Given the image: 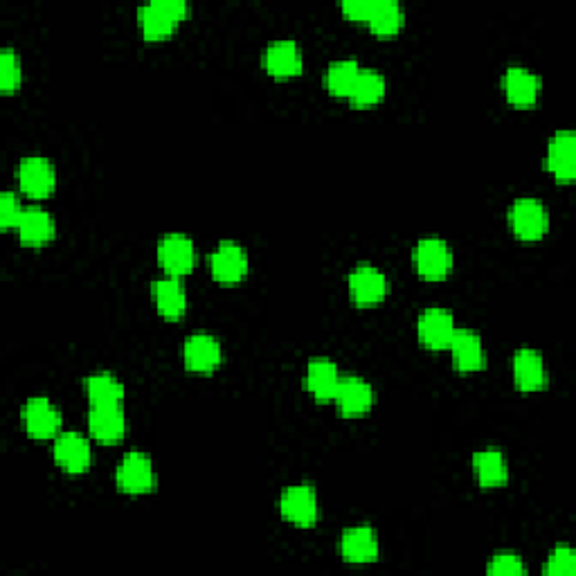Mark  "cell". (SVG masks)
Segmentation results:
<instances>
[{
	"mask_svg": "<svg viewBox=\"0 0 576 576\" xmlns=\"http://www.w3.org/2000/svg\"><path fill=\"white\" fill-rule=\"evenodd\" d=\"M187 0H153L138 9V23L147 39H165L187 14Z\"/></svg>",
	"mask_w": 576,
	"mask_h": 576,
	"instance_id": "cell-1",
	"label": "cell"
},
{
	"mask_svg": "<svg viewBox=\"0 0 576 576\" xmlns=\"http://www.w3.org/2000/svg\"><path fill=\"white\" fill-rule=\"evenodd\" d=\"M509 223L518 239L536 241L549 228V212L538 198H516L509 207Z\"/></svg>",
	"mask_w": 576,
	"mask_h": 576,
	"instance_id": "cell-2",
	"label": "cell"
},
{
	"mask_svg": "<svg viewBox=\"0 0 576 576\" xmlns=\"http://www.w3.org/2000/svg\"><path fill=\"white\" fill-rule=\"evenodd\" d=\"M115 480L124 493L131 495L149 493L153 486H156V471H153L151 457L147 453H142V450H131V453H126L120 466H117Z\"/></svg>",
	"mask_w": 576,
	"mask_h": 576,
	"instance_id": "cell-3",
	"label": "cell"
},
{
	"mask_svg": "<svg viewBox=\"0 0 576 576\" xmlns=\"http://www.w3.org/2000/svg\"><path fill=\"white\" fill-rule=\"evenodd\" d=\"M282 516L297 527H311L318 520V495L311 484H295L282 491L279 498Z\"/></svg>",
	"mask_w": 576,
	"mask_h": 576,
	"instance_id": "cell-4",
	"label": "cell"
},
{
	"mask_svg": "<svg viewBox=\"0 0 576 576\" xmlns=\"http://www.w3.org/2000/svg\"><path fill=\"white\" fill-rule=\"evenodd\" d=\"M21 414L27 435L34 439H50L61 430V410L48 396H32V399H27Z\"/></svg>",
	"mask_w": 576,
	"mask_h": 576,
	"instance_id": "cell-5",
	"label": "cell"
},
{
	"mask_svg": "<svg viewBox=\"0 0 576 576\" xmlns=\"http://www.w3.org/2000/svg\"><path fill=\"white\" fill-rule=\"evenodd\" d=\"M414 266L426 279H441L453 266V250L441 237H421L414 246Z\"/></svg>",
	"mask_w": 576,
	"mask_h": 576,
	"instance_id": "cell-6",
	"label": "cell"
},
{
	"mask_svg": "<svg viewBox=\"0 0 576 576\" xmlns=\"http://www.w3.org/2000/svg\"><path fill=\"white\" fill-rule=\"evenodd\" d=\"M455 315L441 306H428L417 318V333L423 347L446 349L455 333Z\"/></svg>",
	"mask_w": 576,
	"mask_h": 576,
	"instance_id": "cell-7",
	"label": "cell"
},
{
	"mask_svg": "<svg viewBox=\"0 0 576 576\" xmlns=\"http://www.w3.org/2000/svg\"><path fill=\"white\" fill-rule=\"evenodd\" d=\"M16 178L27 196H48L57 185V171L43 156H25L16 167Z\"/></svg>",
	"mask_w": 576,
	"mask_h": 576,
	"instance_id": "cell-8",
	"label": "cell"
},
{
	"mask_svg": "<svg viewBox=\"0 0 576 576\" xmlns=\"http://www.w3.org/2000/svg\"><path fill=\"white\" fill-rule=\"evenodd\" d=\"M210 268L219 282H239L248 273V252L241 243L225 239L210 252Z\"/></svg>",
	"mask_w": 576,
	"mask_h": 576,
	"instance_id": "cell-9",
	"label": "cell"
},
{
	"mask_svg": "<svg viewBox=\"0 0 576 576\" xmlns=\"http://www.w3.org/2000/svg\"><path fill=\"white\" fill-rule=\"evenodd\" d=\"M545 165L552 174L563 180V183H570L576 176V135L574 131L565 129L552 135V140L547 144V156Z\"/></svg>",
	"mask_w": 576,
	"mask_h": 576,
	"instance_id": "cell-10",
	"label": "cell"
},
{
	"mask_svg": "<svg viewBox=\"0 0 576 576\" xmlns=\"http://www.w3.org/2000/svg\"><path fill=\"white\" fill-rule=\"evenodd\" d=\"M351 300L356 304H376L387 293V277L381 268L372 264H360L347 277Z\"/></svg>",
	"mask_w": 576,
	"mask_h": 576,
	"instance_id": "cell-11",
	"label": "cell"
},
{
	"mask_svg": "<svg viewBox=\"0 0 576 576\" xmlns=\"http://www.w3.org/2000/svg\"><path fill=\"white\" fill-rule=\"evenodd\" d=\"M196 248L187 234L171 232L158 243V261L169 275H185L194 266Z\"/></svg>",
	"mask_w": 576,
	"mask_h": 576,
	"instance_id": "cell-12",
	"label": "cell"
},
{
	"mask_svg": "<svg viewBox=\"0 0 576 576\" xmlns=\"http://www.w3.org/2000/svg\"><path fill=\"white\" fill-rule=\"evenodd\" d=\"M333 403L340 414L345 417H360L365 414L374 403V390L365 378L360 376H345L340 378L338 390L333 394Z\"/></svg>",
	"mask_w": 576,
	"mask_h": 576,
	"instance_id": "cell-13",
	"label": "cell"
},
{
	"mask_svg": "<svg viewBox=\"0 0 576 576\" xmlns=\"http://www.w3.org/2000/svg\"><path fill=\"white\" fill-rule=\"evenodd\" d=\"M183 358L185 365L194 369V372H212L214 367H219L223 358L221 342L216 340L212 333L196 331L185 340Z\"/></svg>",
	"mask_w": 576,
	"mask_h": 576,
	"instance_id": "cell-14",
	"label": "cell"
},
{
	"mask_svg": "<svg viewBox=\"0 0 576 576\" xmlns=\"http://www.w3.org/2000/svg\"><path fill=\"white\" fill-rule=\"evenodd\" d=\"M54 459L63 471L81 473L93 462V450H90L88 439L79 432H61L54 441Z\"/></svg>",
	"mask_w": 576,
	"mask_h": 576,
	"instance_id": "cell-15",
	"label": "cell"
},
{
	"mask_svg": "<svg viewBox=\"0 0 576 576\" xmlns=\"http://www.w3.org/2000/svg\"><path fill=\"white\" fill-rule=\"evenodd\" d=\"M88 430L102 444H115L126 432V414L122 405H93L88 412Z\"/></svg>",
	"mask_w": 576,
	"mask_h": 576,
	"instance_id": "cell-16",
	"label": "cell"
},
{
	"mask_svg": "<svg viewBox=\"0 0 576 576\" xmlns=\"http://www.w3.org/2000/svg\"><path fill=\"white\" fill-rule=\"evenodd\" d=\"M448 349L453 354V365L459 372H475V369H482L486 363L482 338L473 329H455Z\"/></svg>",
	"mask_w": 576,
	"mask_h": 576,
	"instance_id": "cell-17",
	"label": "cell"
},
{
	"mask_svg": "<svg viewBox=\"0 0 576 576\" xmlns=\"http://www.w3.org/2000/svg\"><path fill=\"white\" fill-rule=\"evenodd\" d=\"M513 381L522 392H536L547 385L545 360L536 349L522 347L513 356Z\"/></svg>",
	"mask_w": 576,
	"mask_h": 576,
	"instance_id": "cell-18",
	"label": "cell"
},
{
	"mask_svg": "<svg viewBox=\"0 0 576 576\" xmlns=\"http://www.w3.org/2000/svg\"><path fill=\"white\" fill-rule=\"evenodd\" d=\"M340 554L349 563H369L378 556L376 531L369 525H356L342 531Z\"/></svg>",
	"mask_w": 576,
	"mask_h": 576,
	"instance_id": "cell-19",
	"label": "cell"
},
{
	"mask_svg": "<svg viewBox=\"0 0 576 576\" xmlns=\"http://www.w3.org/2000/svg\"><path fill=\"white\" fill-rule=\"evenodd\" d=\"M264 66L275 77H293L302 70V50L295 39H275L264 52Z\"/></svg>",
	"mask_w": 576,
	"mask_h": 576,
	"instance_id": "cell-20",
	"label": "cell"
},
{
	"mask_svg": "<svg viewBox=\"0 0 576 576\" xmlns=\"http://www.w3.org/2000/svg\"><path fill=\"white\" fill-rule=\"evenodd\" d=\"M18 237L27 246H43L54 237V221L48 210H43L39 205H27L23 207L21 216L16 223Z\"/></svg>",
	"mask_w": 576,
	"mask_h": 576,
	"instance_id": "cell-21",
	"label": "cell"
},
{
	"mask_svg": "<svg viewBox=\"0 0 576 576\" xmlns=\"http://www.w3.org/2000/svg\"><path fill=\"white\" fill-rule=\"evenodd\" d=\"M338 365L331 358H313L306 365V390H309L318 401H333V394L340 383Z\"/></svg>",
	"mask_w": 576,
	"mask_h": 576,
	"instance_id": "cell-22",
	"label": "cell"
},
{
	"mask_svg": "<svg viewBox=\"0 0 576 576\" xmlns=\"http://www.w3.org/2000/svg\"><path fill=\"white\" fill-rule=\"evenodd\" d=\"M502 88H504V95H507L511 104L529 106L538 99L540 79L529 68L509 66L502 75Z\"/></svg>",
	"mask_w": 576,
	"mask_h": 576,
	"instance_id": "cell-23",
	"label": "cell"
},
{
	"mask_svg": "<svg viewBox=\"0 0 576 576\" xmlns=\"http://www.w3.org/2000/svg\"><path fill=\"white\" fill-rule=\"evenodd\" d=\"M153 300H156L158 311L165 318H180L187 309V291L185 284L180 282L178 275L160 277L151 284Z\"/></svg>",
	"mask_w": 576,
	"mask_h": 576,
	"instance_id": "cell-24",
	"label": "cell"
},
{
	"mask_svg": "<svg viewBox=\"0 0 576 576\" xmlns=\"http://www.w3.org/2000/svg\"><path fill=\"white\" fill-rule=\"evenodd\" d=\"M473 471L482 486H500L509 480V464L500 448H482L473 453Z\"/></svg>",
	"mask_w": 576,
	"mask_h": 576,
	"instance_id": "cell-25",
	"label": "cell"
},
{
	"mask_svg": "<svg viewBox=\"0 0 576 576\" xmlns=\"http://www.w3.org/2000/svg\"><path fill=\"white\" fill-rule=\"evenodd\" d=\"M86 394L93 405H122L124 385L111 372H95L84 378Z\"/></svg>",
	"mask_w": 576,
	"mask_h": 576,
	"instance_id": "cell-26",
	"label": "cell"
},
{
	"mask_svg": "<svg viewBox=\"0 0 576 576\" xmlns=\"http://www.w3.org/2000/svg\"><path fill=\"white\" fill-rule=\"evenodd\" d=\"M385 90H387V79L383 72H378L374 68H360L356 84L349 93V99L356 106H369V104L381 102Z\"/></svg>",
	"mask_w": 576,
	"mask_h": 576,
	"instance_id": "cell-27",
	"label": "cell"
},
{
	"mask_svg": "<svg viewBox=\"0 0 576 576\" xmlns=\"http://www.w3.org/2000/svg\"><path fill=\"white\" fill-rule=\"evenodd\" d=\"M367 23L378 36L396 34L405 23L403 5L396 3V0H376L374 12L367 18Z\"/></svg>",
	"mask_w": 576,
	"mask_h": 576,
	"instance_id": "cell-28",
	"label": "cell"
},
{
	"mask_svg": "<svg viewBox=\"0 0 576 576\" xmlns=\"http://www.w3.org/2000/svg\"><path fill=\"white\" fill-rule=\"evenodd\" d=\"M360 72V63L356 59H336L329 63L327 72H324V84H327L331 95H345L349 97L351 88H354Z\"/></svg>",
	"mask_w": 576,
	"mask_h": 576,
	"instance_id": "cell-29",
	"label": "cell"
},
{
	"mask_svg": "<svg viewBox=\"0 0 576 576\" xmlns=\"http://www.w3.org/2000/svg\"><path fill=\"white\" fill-rule=\"evenodd\" d=\"M21 79V57H18L14 48H3L0 50V88H3V93H12V90L21 84Z\"/></svg>",
	"mask_w": 576,
	"mask_h": 576,
	"instance_id": "cell-30",
	"label": "cell"
},
{
	"mask_svg": "<svg viewBox=\"0 0 576 576\" xmlns=\"http://www.w3.org/2000/svg\"><path fill=\"white\" fill-rule=\"evenodd\" d=\"M574 572H576L574 549L567 545H558L547 558L545 574H574Z\"/></svg>",
	"mask_w": 576,
	"mask_h": 576,
	"instance_id": "cell-31",
	"label": "cell"
},
{
	"mask_svg": "<svg viewBox=\"0 0 576 576\" xmlns=\"http://www.w3.org/2000/svg\"><path fill=\"white\" fill-rule=\"evenodd\" d=\"M489 572L491 574H525L527 565L518 554L511 552H500L491 558L489 563Z\"/></svg>",
	"mask_w": 576,
	"mask_h": 576,
	"instance_id": "cell-32",
	"label": "cell"
},
{
	"mask_svg": "<svg viewBox=\"0 0 576 576\" xmlns=\"http://www.w3.org/2000/svg\"><path fill=\"white\" fill-rule=\"evenodd\" d=\"M21 212H23V207L21 203H18V196L12 192V189H5V192L0 194V225H3V228L16 225Z\"/></svg>",
	"mask_w": 576,
	"mask_h": 576,
	"instance_id": "cell-33",
	"label": "cell"
},
{
	"mask_svg": "<svg viewBox=\"0 0 576 576\" xmlns=\"http://www.w3.org/2000/svg\"><path fill=\"white\" fill-rule=\"evenodd\" d=\"M374 5L376 0H345V3H342V12L349 18H354V21H367L374 12Z\"/></svg>",
	"mask_w": 576,
	"mask_h": 576,
	"instance_id": "cell-34",
	"label": "cell"
}]
</instances>
